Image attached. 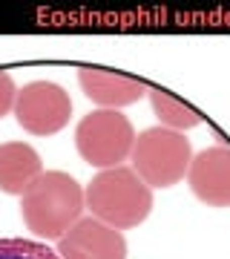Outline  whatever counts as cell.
<instances>
[{
	"mask_svg": "<svg viewBox=\"0 0 230 259\" xmlns=\"http://www.w3.org/2000/svg\"><path fill=\"white\" fill-rule=\"evenodd\" d=\"M83 207H86L83 187L64 170H43L20 196L23 225L43 239H61L83 216Z\"/></svg>",
	"mask_w": 230,
	"mask_h": 259,
	"instance_id": "cell-1",
	"label": "cell"
},
{
	"mask_svg": "<svg viewBox=\"0 0 230 259\" xmlns=\"http://www.w3.org/2000/svg\"><path fill=\"white\" fill-rule=\"evenodd\" d=\"M83 196H86V210L115 231L144 225L153 210V187L132 167H110L95 173Z\"/></svg>",
	"mask_w": 230,
	"mask_h": 259,
	"instance_id": "cell-2",
	"label": "cell"
},
{
	"mask_svg": "<svg viewBox=\"0 0 230 259\" xmlns=\"http://www.w3.org/2000/svg\"><path fill=\"white\" fill-rule=\"evenodd\" d=\"M132 170L153 190L178 185L193 161V147L184 133L167 127H150L135 139L132 147Z\"/></svg>",
	"mask_w": 230,
	"mask_h": 259,
	"instance_id": "cell-3",
	"label": "cell"
},
{
	"mask_svg": "<svg viewBox=\"0 0 230 259\" xmlns=\"http://www.w3.org/2000/svg\"><path fill=\"white\" fill-rule=\"evenodd\" d=\"M75 147L92 167H101V170L121 167L124 158L132 156L135 130L118 110H92L75 127Z\"/></svg>",
	"mask_w": 230,
	"mask_h": 259,
	"instance_id": "cell-4",
	"label": "cell"
},
{
	"mask_svg": "<svg viewBox=\"0 0 230 259\" xmlns=\"http://www.w3.org/2000/svg\"><path fill=\"white\" fill-rule=\"evenodd\" d=\"M15 118L32 136H55L72 118V98L55 81H32L18 90Z\"/></svg>",
	"mask_w": 230,
	"mask_h": 259,
	"instance_id": "cell-5",
	"label": "cell"
},
{
	"mask_svg": "<svg viewBox=\"0 0 230 259\" xmlns=\"http://www.w3.org/2000/svg\"><path fill=\"white\" fill-rule=\"evenodd\" d=\"M61 259H127V242L121 231L95 216H81L58 239Z\"/></svg>",
	"mask_w": 230,
	"mask_h": 259,
	"instance_id": "cell-6",
	"label": "cell"
},
{
	"mask_svg": "<svg viewBox=\"0 0 230 259\" xmlns=\"http://www.w3.org/2000/svg\"><path fill=\"white\" fill-rule=\"evenodd\" d=\"M187 185L199 202L230 207V147H207L196 153L187 170Z\"/></svg>",
	"mask_w": 230,
	"mask_h": 259,
	"instance_id": "cell-7",
	"label": "cell"
},
{
	"mask_svg": "<svg viewBox=\"0 0 230 259\" xmlns=\"http://www.w3.org/2000/svg\"><path fill=\"white\" fill-rule=\"evenodd\" d=\"M78 83H81L83 95L92 104H98V110H121V107H129L150 93L147 83L138 78L115 75L107 69H95V66H81Z\"/></svg>",
	"mask_w": 230,
	"mask_h": 259,
	"instance_id": "cell-8",
	"label": "cell"
},
{
	"mask_svg": "<svg viewBox=\"0 0 230 259\" xmlns=\"http://www.w3.org/2000/svg\"><path fill=\"white\" fill-rule=\"evenodd\" d=\"M43 173V161L23 141L0 144V190L9 196H23L29 185Z\"/></svg>",
	"mask_w": 230,
	"mask_h": 259,
	"instance_id": "cell-9",
	"label": "cell"
},
{
	"mask_svg": "<svg viewBox=\"0 0 230 259\" xmlns=\"http://www.w3.org/2000/svg\"><path fill=\"white\" fill-rule=\"evenodd\" d=\"M150 104H153V112L156 118L161 121V127L175 130V133H187L202 124V115L187 107V104L175 101L170 93H161V90H150Z\"/></svg>",
	"mask_w": 230,
	"mask_h": 259,
	"instance_id": "cell-10",
	"label": "cell"
},
{
	"mask_svg": "<svg viewBox=\"0 0 230 259\" xmlns=\"http://www.w3.org/2000/svg\"><path fill=\"white\" fill-rule=\"evenodd\" d=\"M0 259H61L58 250H52L46 242L35 239H0Z\"/></svg>",
	"mask_w": 230,
	"mask_h": 259,
	"instance_id": "cell-11",
	"label": "cell"
},
{
	"mask_svg": "<svg viewBox=\"0 0 230 259\" xmlns=\"http://www.w3.org/2000/svg\"><path fill=\"white\" fill-rule=\"evenodd\" d=\"M15 101H18V87L12 81V75L0 72V118L15 110Z\"/></svg>",
	"mask_w": 230,
	"mask_h": 259,
	"instance_id": "cell-12",
	"label": "cell"
}]
</instances>
